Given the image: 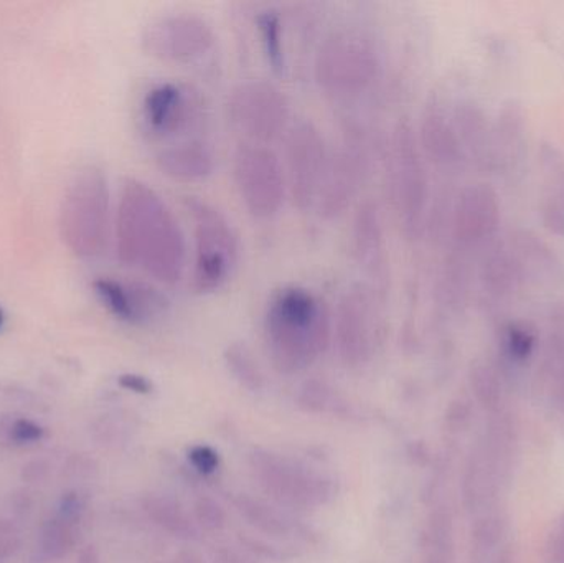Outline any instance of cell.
<instances>
[{
	"label": "cell",
	"instance_id": "cell-25",
	"mask_svg": "<svg viewBox=\"0 0 564 563\" xmlns=\"http://www.w3.org/2000/svg\"><path fill=\"white\" fill-rule=\"evenodd\" d=\"M257 26L268 63L273 66V69L281 72L285 66V52L280 12L270 9L258 13Z\"/></svg>",
	"mask_w": 564,
	"mask_h": 563
},
{
	"label": "cell",
	"instance_id": "cell-31",
	"mask_svg": "<svg viewBox=\"0 0 564 563\" xmlns=\"http://www.w3.org/2000/svg\"><path fill=\"white\" fill-rule=\"evenodd\" d=\"M192 459L200 472H214L215 466L218 465L217 455L208 448H197L192 453Z\"/></svg>",
	"mask_w": 564,
	"mask_h": 563
},
{
	"label": "cell",
	"instance_id": "cell-30",
	"mask_svg": "<svg viewBox=\"0 0 564 563\" xmlns=\"http://www.w3.org/2000/svg\"><path fill=\"white\" fill-rule=\"evenodd\" d=\"M19 548V532L9 521H0V563L6 562Z\"/></svg>",
	"mask_w": 564,
	"mask_h": 563
},
{
	"label": "cell",
	"instance_id": "cell-10",
	"mask_svg": "<svg viewBox=\"0 0 564 563\" xmlns=\"http://www.w3.org/2000/svg\"><path fill=\"white\" fill-rule=\"evenodd\" d=\"M330 145L311 119H299L284 136V167L289 198L301 212L317 205L327 171Z\"/></svg>",
	"mask_w": 564,
	"mask_h": 563
},
{
	"label": "cell",
	"instance_id": "cell-15",
	"mask_svg": "<svg viewBox=\"0 0 564 563\" xmlns=\"http://www.w3.org/2000/svg\"><path fill=\"white\" fill-rule=\"evenodd\" d=\"M334 336L338 350L347 362L358 364L368 359L373 343L375 291L367 284L348 288L337 304Z\"/></svg>",
	"mask_w": 564,
	"mask_h": 563
},
{
	"label": "cell",
	"instance_id": "cell-14",
	"mask_svg": "<svg viewBox=\"0 0 564 563\" xmlns=\"http://www.w3.org/2000/svg\"><path fill=\"white\" fill-rule=\"evenodd\" d=\"M500 225V201L489 184H473L457 194L451 208L449 235L460 255L494 243Z\"/></svg>",
	"mask_w": 564,
	"mask_h": 563
},
{
	"label": "cell",
	"instance_id": "cell-4",
	"mask_svg": "<svg viewBox=\"0 0 564 563\" xmlns=\"http://www.w3.org/2000/svg\"><path fill=\"white\" fill-rule=\"evenodd\" d=\"M380 73V46L364 26L332 30L315 53V82L334 99L358 98L375 85Z\"/></svg>",
	"mask_w": 564,
	"mask_h": 563
},
{
	"label": "cell",
	"instance_id": "cell-12",
	"mask_svg": "<svg viewBox=\"0 0 564 563\" xmlns=\"http://www.w3.org/2000/svg\"><path fill=\"white\" fill-rule=\"evenodd\" d=\"M141 119L152 139L182 138L204 121V99L194 86L167 79L145 93Z\"/></svg>",
	"mask_w": 564,
	"mask_h": 563
},
{
	"label": "cell",
	"instance_id": "cell-28",
	"mask_svg": "<svg viewBox=\"0 0 564 563\" xmlns=\"http://www.w3.org/2000/svg\"><path fill=\"white\" fill-rule=\"evenodd\" d=\"M9 433L10 439L19 443V445H30V443L40 442L43 436L42 426L30 422V420H17L10 426Z\"/></svg>",
	"mask_w": 564,
	"mask_h": 563
},
{
	"label": "cell",
	"instance_id": "cell-6",
	"mask_svg": "<svg viewBox=\"0 0 564 563\" xmlns=\"http://www.w3.org/2000/svg\"><path fill=\"white\" fill-rule=\"evenodd\" d=\"M553 268L552 250L535 235L517 231L490 243L479 271L480 291L490 304H503L529 281L552 273Z\"/></svg>",
	"mask_w": 564,
	"mask_h": 563
},
{
	"label": "cell",
	"instance_id": "cell-29",
	"mask_svg": "<svg viewBox=\"0 0 564 563\" xmlns=\"http://www.w3.org/2000/svg\"><path fill=\"white\" fill-rule=\"evenodd\" d=\"M546 559L550 563H564V512L550 532L546 541Z\"/></svg>",
	"mask_w": 564,
	"mask_h": 563
},
{
	"label": "cell",
	"instance_id": "cell-26",
	"mask_svg": "<svg viewBox=\"0 0 564 563\" xmlns=\"http://www.w3.org/2000/svg\"><path fill=\"white\" fill-rule=\"evenodd\" d=\"M539 334L527 323H509L500 334L503 356L513 364H523L535 353Z\"/></svg>",
	"mask_w": 564,
	"mask_h": 563
},
{
	"label": "cell",
	"instance_id": "cell-24",
	"mask_svg": "<svg viewBox=\"0 0 564 563\" xmlns=\"http://www.w3.org/2000/svg\"><path fill=\"white\" fill-rule=\"evenodd\" d=\"M83 506L76 495L63 496L55 518L43 529L42 551L46 557L59 559L72 551L76 542V526L82 519Z\"/></svg>",
	"mask_w": 564,
	"mask_h": 563
},
{
	"label": "cell",
	"instance_id": "cell-27",
	"mask_svg": "<svg viewBox=\"0 0 564 563\" xmlns=\"http://www.w3.org/2000/svg\"><path fill=\"white\" fill-rule=\"evenodd\" d=\"M227 360L234 372L245 383L260 386V372H258V367L254 366V360L251 359V354L248 353L247 347L241 346V344H234V346L228 347Z\"/></svg>",
	"mask_w": 564,
	"mask_h": 563
},
{
	"label": "cell",
	"instance_id": "cell-3",
	"mask_svg": "<svg viewBox=\"0 0 564 563\" xmlns=\"http://www.w3.org/2000/svg\"><path fill=\"white\" fill-rule=\"evenodd\" d=\"M387 187L394 217L408 240H420L430 221L431 184L416 128L403 118L387 141Z\"/></svg>",
	"mask_w": 564,
	"mask_h": 563
},
{
	"label": "cell",
	"instance_id": "cell-22",
	"mask_svg": "<svg viewBox=\"0 0 564 563\" xmlns=\"http://www.w3.org/2000/svg\"><path fill=\"white\" fill-rule=\"evenodd\" d=\"M540 164L543 171L540 202L543 227L556 237H564V155L555 145H543Z\"/></svg>",
	"mask_w": 564,
	"mask_h": 563
},
{
	"label": "cell",
	"instance_id": "cell-19",
	"mask_svg": "<svg viewBox=\"0 0 564 563\" xmlns=\"http://www.w3.org/2000/svg\"><path fill=\"white\" fill-rule=\"evenodd\" d=\"M525 151V112L522 106L509 102L503 106L492 124L487 171L503 175L513 174L522 164Z\"/></svg>",
	"mask_w": 564,
	"mask_h": 563
},
{
	"label": "cell",
	"instance_id": "cell-18",
	"mask_svg": "<svg viewBox=\"0 0 564 563\" xmlns=\"http://www.w3.org/2000/svg\"><path fill=\"white\" fill-rule=\"evenodd\" d=\"M417 142L427 162L443 171L463 167L467 159L451 115L437 105L427 106L416 128Z\"/></svg>",
	"mask_w": 564,
	"mask_h": 563
},
{
	"label": "cell",
	"instance_id": "cell-13",
	"mask_svg": "<svg viewBox=\"0 0 564 563\" xmlns=\"http://www.w3.org/2000/svg\"><path fill=\"white\" fill-rule=\"evenodd\" d=\"M217 35L207 19L191 12L152 20L142 33L145 52L165 63H192L214 50Z\"/></svg>",
	"mask_w": 564,
	"mask_h": 563
},
{
	"label": "cell",
	"instance_id": "cell-33",
	"mask_svg": "<svg viewBox=\"0 0 564 563\" xmlns=\"http://www.w3.org/2000/svg\"><path fill=\"white\" fill-rule=\"evenodd\" d=\"M3 321H6V316H3L2 310H0V329H2Z\"/></svg>",
	"mask_w": 564,
	"mask_h": 563
},
{
	"label": "cell",
	"instance_id": "cell-20",
	"mask_svg": "<svg viewBox=\"0 0 564 563\" xmlns=\"http://www.w3.org/2000/svg\"><path fill=\"white\" fill-rule=\"evenodd\" d=\"M155 164L172 181H205L215 171V151L205 139L187 138L162 148L155 155Z\"/></svg>",
	"mask_w": 564,
	"mask_h": 563
},
{
	"label": "cell",
	"instance_id": "cell-11",
	"mask_svg": "<svg viewBox=\"0 0 564 563\" xmlns=\"http://www.w3.org/2000/svg\"><path fill=\"white\" fill-rule=\"evenodd\" d=\"M370 172V145L360 126L347 124L341 141L330 148L327 171L315 210L321 217L338 218L350 208Z\"/></svg>",
	"mask_w": 564,
	"mask_h": 563
},
{
	"label": "cell",
	"instance_id": "cell-8",
	"mask_svg": "<svg viewBox=\"0 0 564 563\" xmlns=\"http://www.w3.org/2000/svg\"><path fill=\"white\" fill-rule=\"evenodd\" d=\"M234 181L241 204L260 220L276 217L288 201L284 167L270 145L241 142L234 154Z\"/></svg>",
	"mask_w": 564,
	"mask_h": 563
},
{
	"label": "cell",
	"instance_id": "cell-23",
	"mask_svg": "<svg viewBox=\"0 0 564 563\" xmlns=\"http://www.w3.org/2000/svg\"><path fill=\"white\" fill-rule=\"evenodd\" d=\"M542 377L550 397L564 403V304H555L549 313Z\"/></svg>",
	"mask_w": 564,
	"mask_h": 563
},
{
	"label": "cell",
	"instance_id": "cell-17",
	"mask_svg": "<svg viewBox=\"0 0 564 563\" xmlns=\"http://www.w3.org/2000/svg\"><path fill=\"white\" fill-rule=\"evenodd\" d=\"M96 296L102 306L128 324H145L167 310L169 301L158 288L135 281H119L99 278L93 283Z\"/></svg>",
	"mask_w": 564,
	"mask_h": 563
},
{
	"label": "cell",
	"instance_id": "cell-2",
	"mask_svg": "<svg viewBox=\"0 0 564 563\" xmlns=\"http://www.w3.org/2000/svg\"><path fill=\"white\" fill-rule=\"evenodd\" d=\"M332 327L327 303L307 288L291 284L268 301L264 336L282 370L302 369L324 353L332 339Z\"/></svg>",
	"mask_w": 564,
	"mask_h": 563
},
{
	"label": "cell",
	"instance_id": "cell-9",
	"mask_svg": "<svg viewBox=\"0 0 564 563\" xmlns=\"http://www.w3.org/2000/svg\"><path fill=\"white\" fill-rule=\"evenodd\" d=\"M227 108L231 124L254 144L270 145L292 124L288 98L268 79H247L235 86Z\"/></svg>",
	"mask_w": 564,
	"mask_h": 563
},
{
	"label": "cell",
	"instance_id": "cell-7",
	"mask_svg": "<svg viewBox=\"0 0 564 563\" xmlns=\"http://www.w3.org/2000/svg\"><path fill=\"white\" fill-rule=\"evenodd\" d=\"M109 191L99 169L86 167L76 175L62 212V230L73 253L98 257L108 241Z\"/></svg>",
	"mask_w": 564,
	"mask_h": 563
},
{
	"label": "cell",
	"instance_id": "cell-1",
	"mask_svg": "<svg viewBox=\"0 0 564 563\" xmlns=\"http://www.w3.org/2000/svg\"><path fill=\"white\" fill-rule=\"evenodd\" d=\"M116 250L126 267H139L162 284L182 280L187 241L172 208L145 182L128 178L116 214Z\"/></svg>",
	"mask_w": 564,
	"mask_h": 563
},
{
	"label": "cell",
	"instance_id": "cell-5",
	"mask_svg": "<svg viewBox=\"0 0 564 563\" xmlns=\"http://www.w3.org/2000/svg\"><path fill=\"white\" fill-rule=\"evenodd\" d=\"M185 212L194 234L192 290L197 294L220 291L240 261V240L227 215L205 198L187 195Z\"/></svg>",
	"mask_w": 564,
	"mask_h": 563
},
{
	"label": "cell",
	"instance_id": "cell-32",
	"mask_svg": "<svg viewBox=\"0 0 564 563\" xmlns=\"http://www.w3.org/2000/svg\"><path fill=\"white\" fill-rule=\"evenodd\" d=\"M121 386L126 387V389L132 390V392H149L148 380L138 376H122Z\"/></svg>",
	"mask_w": 564,
	"mask_h": 563
},
{
	"label": "cell",
	"instance_id": "cell-16",
	"mask_svg": "<svg viewBox=\"0 0 564 563\" xmlns=\"http://www.w3.org/2000/svg\"><path fill=\"white\" fill-rule=\"evenodd\" d=\"M351 248L360 270L370 278V290H383L388 278V247L383 215L373 198L358 204L351 225Z\"/></svg>",
	"mask_w": 564,
	"mask_h": 563
},
{
	"label": "cell",
	"instance_id": "cell-21",
	"mask_svg": "<svg viewBox=\"0 0 564 563\" xmlns=\"http://www.w3.org/2000/svg\"><path fill=\"white\" fill-rule=\"evenodd\" d=\"M451 119L459 136L466 159L476 162L479 167L487 169L492 122L489 121L484 109L470 99H460L454 105Z\"/></svg>",
	"mask_w": 564,
	"mask_h": 563
}]
</instances>
